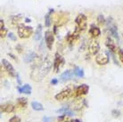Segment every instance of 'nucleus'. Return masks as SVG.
<instances>
[{
  "label": "nucleus",
  "instance_id": "obj_18",
  "mask_svg": "<svg viewBox=\"0 0 123 122\" xmlns=\"http://www.w3.org/2000/svg\"><path fill=\"white\" fill-rule=\"evenodd\" d=\"M73 74L71 73L70 70H66V71H64L63 73L62 74L61 77H60V79H61L62 81H67V80L71 79V78H72Z\"/></svg>",
  "mask_w": 123,
  "mask_h": 122
},
{
  "label": "nucleus",
  "instance_id": "obj_29",
  "mask_svg": "<svg viewBox=\"0 0 123 122\" xmlns=\"http://www.w3.org/2000/svg\"><path fill=\"white\" fill-rule=\"evenodd\" d=\"M111 114L113 118H119L120 116V111L119 110H113L111 111Z\"/></svg>",
  "mask_w": 123,
  "mask_h": 122
},
{
  "label": "nucleus",
  "instance_id": "obj_31",
  "mask_svg": "<svg viewBox=\"0 0 123 122\" xmlns=\"http://www.w3.org/2000/svg\"><path fill=\"white\" fill-rule=\"evenodd\" d=\"M9 122H21V119H20V118L17 116H14L12 117V118H11L9 120Z\"/></svg>",
  "mask_w": 123,
  "mask_h": 122
},
{
  "label": "nucleus",
  "instance_id": "obj_7",
  "mask_svg": "<svg viewBox=\"0 0 123 122\" xmlns=\"http://www.w3.org/2000/svg\"><path fill=\"white\" fill-rule=\"evenodd\" d=\"M55 34L53 33L52 31L47 30L46 31V34H45V40H46V45L47 46V48L51 50L53 47V45H54V42H55Z\"/></svg>",
  "mask_w": 123,
  "mask_h": 122
},
{
  "label": "nucleus",
  "instance_id": "obj_14",
  "mask_svg": "<svg viewBox=\"0 0 123 122\" xmlns=\"http://www.w3.org/2000/svg\"><path fill=\"white\" fill-rule=\"evenodd\" d=\"M1 112H6V113H11L12 112L14 109H15V107L14 105L12 104V103H6V104H4L1 105Z\"/></svg>",
  "mask_w": 123,
  "mask_h": 122
},
{
  "label": "nucleus",
  "instance_id": "obj_35",
  "mask_svg": "<svg viewBox=\"0 0 123 122\" xmlns=\"http://www.w3.org/2000/svg\"><path fill=\"white\" fill-rule=\"evenodd\" d=\"M58 83V80L56 79H52V81H51V84L52 85H56Z\"/></svg>",
  "mask_w": 123,
  "mask_h": 122
},
{
  "label": "nucleus",
  "instance_id": "obj_36",
  "mask_svg": "<svg viewBox=\"0 0 123 122\" xmlns=\"http://www.w3.org/2000/svg\"><path fill=\"white\" fill-rule=\"evenodd\" d=\"M16 49H18L19 53H22V46H20V45H18V46H16Z\"/></svg>",
  "mask_w": 123,
  "mask_h": 122
},
{
  "label": "nucleus",
  "instance_id": "obj_1",
  "mask_svg": "<svg viewBox=\"0 0 123 122\" xmlns=\"http://www.w3.org/2000/svg\"><path fill=\"white\" fill-rule=\"evenodd\" d=\"M51 61L49 59H45L37 63L31 70V78L34 81H41L49 73L51 70Z\"/></svg>",
  "mask_w": 123,
  "mask_h": 122
},
{
  "label": "nucleus",
  "instance_id": "obj_22",
  "mask_svg": "<svg viewBox=\"0 0 123 122\" xmlns=\"http://www.w3.org/2000/svg\"><path fill=\"white\" fill-rule=\"evenodd\" d=\"M57 113H62V114H64V115H69V116H72L74 115V113L71 111L68 107H64V108H62V109H59L57 110Z\"/></svg>",
  "mask_w": 123,
  "mask_h": 122
},
{
  "label": "nucleus",
  "instance_id": "obj_16",
  "mask_svg": "<svg viewBox=\"0 0 123 122\" xmlns=\"http://www.w3.org/2000/svg\"><path fill=\"white\" fill-rule=\"evenodd\" d=\"M18 91L19 93L21 94H26V95H30L31 94V86L29 84H26V85H22V86H18Z\"/></svg>",
  "mask_w": 123,
  "mask_h": 122
},
{
  "label": "nucleus",
  "instance_id": "obj_32",
  "mask_svg": "<svg viewBox=\"0 0 123 122\" xmlns=\"http://www.w3.org/2000/svg\"><path fill=\"white\" fill-rule=\"evenodd\" d=\"M8 37H9V38H11V39L12 40V41H15L16 40V37H14V35L12 33V32H10V33H8Z\"/></svg>",
  "mask_w": 123,
  "mask_h": 122
},
{
  "label": "nucleus",
  "instance_id": "obj_34",
  "mask_svg": "<svg viewBox=\"0 0 123 122\" xmlns=\"http://www.w3.org/2000/svg\"><path fill=\"white\" fill-rule=\"evenodd\" d=\"M5 28V22H4L3 20L0 21V29H4Z\"/></svg>",
  "mask_w": 123,
  "mask_h": 122
},
{
  "label": "nucleus",
  "instance_id": "obj_25",
  "mask_svg": "<svg viewBox=\"0 0 123 122\" xmlns=\"http://www.w3.org/2000/svg\"><path fill=\"white\" fill-rule=\"evenodd\" d=\"M12 19V23L14 25H17L20 23L21 20L22 19V15H13L11 17Z\"/></svg>",
  "mask_w": 123,
  "mask_h": 122
},
{
  "label": "nucleus",
  "instance_id": "obj_10",
  "mask_svg": "<svg viewBox=\"0 0 123 122\" xmlns=\"http://www.w3.org/2000/svg\"><path fill=\"white\" fill-rule=\"evenodd\" d=\"M2 64L4 65L5 69L6 70V71L8 72V74H9L10 76L11 77H16L17 76V75H16V71H15V70H14V68L12 67V65L7 60L3 59V60H2Z\"/></svg>",
  "mask_w": 123,
  "mask_h": 122
},
{
  "label": "nucleus",
  "instance_id": "obj_8",
  "mask_svg": "<svg viewBox=\"0 0 123 122\" xmlns=\"http://www.w3.org/2000/svg\"><path fill=\"white\" fill-rule=\"evenodd\" d=\"M109 56L106 53H101L95 56V61L98 65H106L109 63Z\"/></svg>",
  "mask_w": 123,
  "mask_h": 122
},
{
  "label": "nucleus",
  "instance_id": "obj_24",
  "mask_svg": "<svg viewBox=\"0 0 123 122\" xmlns=\"http://www.w3.org/2000/svg\"><path fill=\"white\" fill-rule=\"evenodd\" d=\"M17 104L20 107H22V108H25V107L27 106V104H28V101H27L26 98L20 97L17 99Z\"/></svg>",
  "mask_w": 123,
  "mask_h": 122
},
{
  "label": "nucleus",
  "instance_id": "obj_27",
  "mask_svg": "<svg viewBox=\"0 0 123 122\" xmlns=\"http://www.w3.org/2000/svg\"><path fill=\"white\" fill-rule=\"evenodd\" d=\"M97 23H98L99 25H104L106 23V21H105V19L103 14H99V15L97 16Z\"/></svg>",
  "mask_w": 123,
  "mask_h": 122
},
{
  "label": "nucleus",
  "instance_id": "obj_12",
  "mask_svg": "<svg viewBox=\"0 0 123 122\" xmlns=\"http://www.w3.org/2000/svg\"><path fill=\"white\" fill-rule=\"evenodd\" d=\"M105 46H107V48L111 51V53H117V46L116 44L114 43V41L111 39L110 37H108L105 40Z\"/></svg>",
  "mask_w": 123,
  "mask_h": 122
},
{
  "label": "nucleus",
  "instance_id": "obj_21",
  "mask_svg": "<svg viewBox=\"0 0 123 122\" xmlns=\"http://www.w3.org/2000/svg\"><path fill=\"white\" fill-rule=\"evenodd\" d=\"M36 58H37V55L35 54L34 52H32L26 55V57L24 58V61H25V62H28L29 63V62H31L32 61H34Z\"/></svg>",
  "mask_w": 123,
  "mask_h": 122
},
{
  "label": "nucleus",
  "instance_id": "obj_2",
  "mask_svg": "<svg viewBox=\"0 0 123 122\" xmlns=\"http://www.w3.org/2000/svg\"><path fill=\"white\" fill-rule=\"evenodd\" d=\"M75 23H76L75 32L86 30V27H87V18H86V16L83 13H80L75 19Z\"/></svg>",
  "mask_w": 123,
  "mask_h": 122
},
{
  "label": "nucleus",
  "instance_id": "obj_28",
  "mask_svg": "<svg viewBox=\"0 0 123 122\" xmlns=\"http://www.w3.org/2000/svg\"><path fill=\"white\" fill-rule=\"evenodd\" d=\"M6 34H7V29H6V28H4V29H0V36H1L2 38L6 37Z\"/></svg>",
  "mask_w": 123,
  "mask_h": 122
},
{
  "label": "nucleus",
  "instance_id": "obj_15",
  "mask_svg": "<svg viewBox=\"0 0 123 122\" xmlns=\"http://www.w3.org/2000/svg\"><path fill=\"white\" fill-rule=\"evenodd\" d=\"M79 39H80V35L77 34V32L70 34V35H68V37H66V40H67V42L69 43V44H74V43L77 42Z\"/></svg>",
  "mask_w": 123,
  "mask_h": 122
},
{
  "label": "nucleus",
  "instance_id": "obj_6",
  "mask_svg": "<svg viewBox=\"0 0 123 122\" xmlns=\"http://www.w3.org/2000/svg\"><path fill=\"white\" fill-rule=\"evenodd\" d=\"M64 63V60L62 58V56L60 55L58 53H56L55 55V60H54V70H55V72H58L59 70H60V68L63 65Z\"/></svg>",
  "mask_w": 123,
  "mask_h": 122
},
{
  "label": "nucleus",
  "instance_id": "obj_23",
  "mask_svg": "<svg viewBox=\"0 0 123 122\" xmlns=\"http://www.w3.org/2000/svg\"><path fill=\"white\" fill-rule=\"evenodd\" d=\"M31 107L35 110H44L43 105L40 104V103H38V102H36V101L32 102L31 103Z\"/></svg>",
  "mask_w": 123,
  "mask_h": 122
},
{
  "label": "nucleus",
  "instance_id": "obj_5",
  "mask_svg": "<svg viewBox=\"0 0 123 122\" xmlns=\"http://www.w3.org/2000/svg\"><path fill=\"white\" fill-rule=\"evenodd\" d=\"M106 23L108 24V29H109V31H110L111 35L119 41L120 37H119V34H118V28H117V25L115 24V22L112 20V18L109 17L108 20L106 21Z\"/></svg>",
  "mask_w": 123,
  "mask_h": 122
},
{
  "label": "nucleus",
  "instance_id": "obj_38",
  "mask_svg": "<svg viewBox=\"0 0 123 122\" xmlns=\"http://www.w3.org/2000/svg\"><path fill=\"white\" fill-rule=\"evenodd\" d=\"M25 20H26V22H31V20H30V19L26 18V19H25Z\"/></svg>",
  "mask_w": 123,
  "mask_h": 122
},
{
  "label": "nucleus",
  "instance_id": "obj_9",
  "mask_svg": "<svg viewBox=\"0 0 123 122\" xmlns=\"http://www.w3.org/2000/svg\"><path fill=\"white\" fill-rule=\"evenodd\" d=\"M72 95V91L71 89H65V90H62L60 93H58L57 95H55V98L57 101H62V100H65V99H68L70 98Z\"/></svg>",
  "mask_w": 123,
  "mask_h": 122
},
{
  "label": "nucleus",
  "instance_id": "obj_19",
  "mask_svg": "<svg viewBox=\"0 0 123 122\" xmlns=\"http://www.w3.org/2000/svg\"><path fill=\"white\" fill-rule=\"evenodd\" d=\"M54 12V10H50L49 12H47L45 16V25H46V27L49 28L52 24V18H51V12Z\"/></svg>",
  "mask_w": 123,
  "mask_h": 122
},
{
  "label": "nucleus",
  "instance_id": "obj_20",
  "mask_svg": "<svg viewBox=\"0 0 123 122\" xmlns=\"http://www.w3.org/2000/svg\"><path fill=\"white\" fill-rule=\"evenodd\" d=\"M41 36H42V25L38 24L37 30H36V32H35V36H34V39L36 41H38L41 38Z\"/></svg>",
  "mask_w": 123,
  "mask_h": 122
},
{
  "label": "nucleus",
  "instance_id": "obj_26",
  "mask_svg": "<svg viewBox=\"0 0 123 122\" xmlns=\"http://www.w3.org/2000/svg\"><path fill=\"white\" fill-rule=\"evenodd\" d=\"M73 73H74V75H75V76L79 77V78H82V77L84 76L83 70H82V69H80V68H79V67H77L75 70H74Z\"/></svg>",
  "mask_w": 123,
  "mask_h": 122
},
{
  "label": "nucleus",
  "instance_id": "obj_17",
  "mask_svg": "<svg viewBox=\"0 0 123 122\" xmlns=\"http://www.w3.org/2000/svg\"><path fill=\"white\" fill-rule=\"evenodd\" d=\"M89 34L91 35L92 37H97L101 35V30L98 27H95V26H91L89 30Z\"/></svg>",
  "mask_w": 123,
  "mask_h": 122
},
{
  "label": "nucleus",
  "instance_id": "obj_30",
  "mask_svg": "<svg viewBox=\"0 0 123 122\" xmlns=\"http://www.w3.org/2000/svg\"><path fill=\"white\" fill-rule=\"evenodd\" d=\"M118 56H119V59L120 60V61L123 63V50L122 49H118Z\"/></svg>",
  "mask_w": 123,
  "mask_h": 122
},
{
  "label": "nucleus",
  "instance_id": "obj_3",
  "mask_svg": "<svg viewBox=\"0 0 123 122\" xmlns=\"http://www.w3.org/2000/svg\"><path fill=\"white\" fill-rule=\"evenodd\" d=\"M17 33L20 38H29L33 34V28L20 24L17 29Z\"/></svg>",
  "mask_w": 123,
  "mask_h": 122
},
{
  "label": "nucleus",
  "instance_id": "obj_4",
  "mask_svg": "<svg viewBox=\"0 0 123 122\" xmlns=\"http://www.w3.org/2000/svg\"><path fill=\"white\" fill-rule=\"evenodd\" d=\"M69 21V13L64 12H59L55 16V26H62L67 23Z\"/></svg>",
  "mask_w": 123,
  "mask_h": 122
},
{
  "label": "nucleus",
  "instance_id": "obj_11",
  "mask_svg": "<svg viewBox=\"0 0 123 122\" xmlns=\"http://www.w3.org/2000/svg\"><path fill=\"white\" fill-rule=\"evenodd\" d=\"M89 91V86L86 84L79 85L75 90V96H81V95H86Z\"/></svg>",
  "mask_w": 123,
  "mask_h": 122
},
{
  "label": "nucleus",
  "instance_id": "obj_13",
  "mask_svg": "<svg viewBox=\"0 0 123 122\" xmlns=\"http://www.w3.org/2000/svg\"><path fill=\"white\" fill-rule=\"evenodd\" d=\"M100 50V45L97 41H92L89 45V53L90 55H97Z\"/></svg>",
  "mask_w": 123,
  "mask_h": 122
},
{
  "label": "nucleus",
  "instance_id": "obj_37",
  "mask_svg": "<svg viewBox=\"0 0 123 122\" xmlns=\"http://www.w3.org/2000/svg\"><path fill=\"white\" fill-rule=\"evenodd\" d=\"M68 122H81V121H80V119H73V120H70V121Z\"/></svg>",
  "mask_w": 123,
  "mask_h": 122
},
{
  "label": "nucleus",
  "instance_id": "obj_33",
  "mask_svg": "<svg viewBox=\"0 0 123 122\" xmlns=\"http://www.w3.org/2000/svg\"><path fill=\"white\" fill-rule=\"evenodd\" d=\"M44 122H51L52 121V118H48V117H44L43 118Z\"/></svg>",
  "mask_w": 123,
  "mask_h": 122
}]
</instances>
